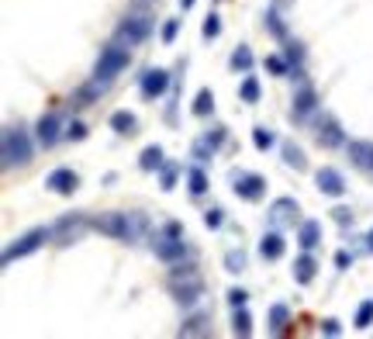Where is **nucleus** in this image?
<instances>
[{
  "instance_id": "23",
  "label": "nucleus",
  "mask_w": 373,
  "mask_h": 339,
  "mask_svg": "<svg viewBox=\"0 0 373 339\" xmlns=\"http://www.w3.org/2000/svg\"><path fill=\"white\" fill-rule=\"evenodd\" d=\"M284 163H287L290 170H297V173H304L308 170V160H304V149L297 146V142H284Z\"/></svg>"
},
{
  "instance_id": "34",
  "label": "nucleus",
  "mask_w": 373,
  "mask_h": 339,
  "mask_svg": "<svg viewBox=\"0 0 373 339\" xmlns=\"http://www.w3.org/2000/svg\"><path fill=\"white\" fill-rule=\"evenodd\" d=\"M225 270H228V274H242V270H246V253H242V250H228V253H225Z\"/></svg>"
},
{
  "instance_id": "39",
  "label": "nucleus",
  "mask_w": 373,
  "mask_h": 339,
  "mask_svg": "<svg viewBox=\"0 0 373 339\" xmlns=\"http://www.w3.org/2000/svg\"><path fill=\"white\" fill-rule=\"evenodd\" d=\"M176 173H180V163H166V167H163V191H173Z\"/></svg>"
},
{
  "instance_id": "16",
  "label": "nucleus",
  "mask_w": 373,
  "mask_h": 339,
  "mask_svg": "<svg viewBox=\"0 0 373 339\" xmlns=\"http://www.w3.org/2000/svg\"><path fill=\"white\" fill-rule=\"evenodd\" d=\"M166 90H169V73L166 70H145L142 73V97L145 101H156V97H163Z\"/></svg>"
},
{
  "instance_id": "36",
  "label": "nucleus",
  "mask_w": 373,
  "mask_h": 339,
  "mask_svg": "<svg viewBox=\"0 0 373 339\" xmlns=\"http://www.w3.org/2000/svg\"><path fill=\"white\" fill-rule=\"evenodd\" d=\"M266 28H270L273 39H287V28H284V21H280L277 11H266Z\"/></svg>"
},
{
  "instance_id": "26",
  "label": "nucleus",
  "mask_w": 373,
  "mask_h": 339,
  "mask_svg": "<svg viewBox=\"0 0 373 339\" xmlns=\"http://www.w3.org/2000/svg\"><path fill=\"white\" fill-rule=\"evenodd\" d=\"M138 167L145 170V173H152V170H163V146H149V149H142V156H138Z\"/></svg>"
},
{
  "instance_id": "27",
  "label": "nucleus",
  "mask_w": 373,
  "mask_h": 339,
  "mask_svg": "<svg viewBox=\"0 0 373 339\" xmlns=\"http://www.w3.org/2000/svg\"><path fill=\"white\" fill-rule=\"evenodd\" d=\"M232 333H235V336H252V315L246 312V305L235 308V315H232Z\"/></svg>"
},
{
  "instance_id": "38",
  "label": "nucleus",
  "mask_w": 373,
  "mask_h": 339,
  "mask_svg": "<svg viewBox=\"0 0 373 339\" xmlns=\"http://www.w3.org/2000/svg\"><path fill=\"white\" fill-rule=\"evenodd\" d=\"M266 70L273 73V77H287L290 70H287V63L280 59V56H266Z\"/></svg>"
},
{
  "instance_id": "6",
  "label": "nucleus",
  "mask_w": 373,
  "mask_h": 339,
  "mask_svg": "<svg viewBox=\"0 0 373 339\" xmlns=\"http://www.w3.org/2000/svg\"><path fill=\"white\" fill-rule=\"evenodd\" d=\"M86 229H93V222H86V215H80V212L63 215V218L52 225V239H55L59 246H73V243L83 239Z\"/></svg>"
},
{
  "instance_id": "30",
  "label": "nucleus",
  "mask_w": 373,
  "mask_h": 339,
  "mask_svg": "<svg viewBox=\"0 0 373 339\" xmlns=\"http://www.w3.org/2000/svg\"><path fill=\"white\" fill-rule=\"evenodd\" d=\"M187 184H190V194H194V198H201V194L207 191V177H204V170L194 167L190 173H187Z\"/></svg>"
},
{
  "instance_id": "8",
  "label": "nucleus",
  "mask_w": 373,
  "mask_h": 339,
  "mask_svg": "<svg viewBox=\"0 0 373 339\" xmlns=\"http://www.w3.org/2000/svg\"><path fill=\"white\" fill-rule=\"evenodd\" d=\"M315 142H318L322 149H339V146H346V132H342V125H339L335 115L322 111V115L315 118Z\"/></svg>"
},
{
  "instance_id": "28",
  "label": "nucleus",
  "mask_w": 373,
  "mask_h": 339,
  "mask_svg": "<svg viewBox=\"0 0 373 339\" xmlns=\"http://www.w3.org/2000/svg\"><path fill=\"white\" fill-rule=\"evenodd\" d=\"M190 111H194V115H197V118H207V115H211V111H214V94H211V90H197V97H194V108H190Z\"/></svg>"
},
{
  "instance_id": "21",
  "label": "nucleus",
  "mask_w": 373,
  "mask_h": 339,
  "mask_svg": "<svg viewBox=\"0 0 373 339\" xmlns=\"http://www.w3.org/2000/svg\"><path fill=\"white\" fill-rule=\"evenodd\" d=\"M297 243H301V250H315V246L322 243V222H315V218L301 222V229H297Z\"/></svg>"
},
{
  "instance_id": "15",
  "label": "nucleus",
  "mask_w": 373,
  "mask_h": 339,
  "mask_svg": "<svg viewBox=\"0 0 373 339\" xmlns=\"http://www.w3.org/2000/svg\"><path fill=\"white\" fill-rule=\"evenodd\" d=\"M315 184H318V191L325 194V198H342L346 194V180H342V173L335 167H322L315 173Z\"/></svg>"
},
{
  "instance_id": "11",
  "label": "nucleus",
  "mask_w": 373,
  "mask_h": 339,
  "mask_svg": "<svg viewBox=\"0 0 373 339\" xmlns=\"http://www.w3.org/2000/svg\"><path fill=\"white\" fill-rule=\"evenodd\" d=\"M297 215H301V205H297L294 198H277V201L266 208V218H270L273 229H290V225L297 222Z\"/></svg>"
},
{
  "instance_id": "37",
  "label": "nucleus",
  "mask_w": 373,
  "mask_h": 339,
  "mask_svg": "<svg viewBox=\"0 0 373 339\" xmlns=\"http://www.w3.org/2000/svg\"><path fill=\"white\" fill-rule=\"evenodd\" d=\"M201 32H204V39H218V35H221V18H218V14H207Z\"/></svg>"
},
{
  "instance_id": "46",
  "label": "nucleus",
  "mask_w": 373,
  "mask_h": 339,
  "mask_svg": "<svg viewBox=\"0 0 373 339\" xmlns=\"http://www.w3.org/2000/svg\"><path fill=\"white\" fill-rule=\"evenodd\" d=\"M322 333H325V336H339V333H342L339 319H325V322H322Z\"/></svg>"
},
{
  "instance_id": "48",
  "label": "nucleus",
  "mask_w": 373,
  "mask_h": 339,
  "mask_svg": "<svg viewBox=\"0 0 373 339\" xmlns=\"http://www.w3.org/2000/svg\"><path fill=\"white\" fill-rule=\"evenodd\" d=\"M194 7V0H180V11H190Z\"/></svg>"
},
{
  "instance_id": "19",
  "label": "nucleus",
  "mask_w": 373,
  "mask_h": 339,
  "mask_svg": "<svg viewBox=\"0 0 373 339\" xmlns=\"http://www.w3.org/2000/svg\"><path fill=\"white\" fill-rule=\"evenodd\" d=\"M315 274H318V260L311 256V250H304V253L294 260V281L304 288V284H311V281H315Z\"/></svg>"
},
{
  "instance_id": "20",
  "label": "nucleus",
  "mask_w": 373,
  "mask_h": 339,
  "mask_svg": "<svg viewBox=\"0 0 373 339\" xmlns=\"http://www.w3.org/2000/svg\"><path fill=\"white\" fill-rule=\"evenodd\" d=\"M284 250H287V243H284L280 229H277V232H266V236L259 239V256H263V260H270V263H273V260H280Z\"/></svg>"
},
{
  "instance_id": "44",
  "label": "nucleus",
  "mask_w": 373,
  "mask_h": 339,
  "mask_svg": "<svg viewBox=\"0 0 373 339\" xmlns=\"http://www.w3.org/2000/svg\"><path fill=\"white\" fill-rule=\"evenodd\" d=\"M332 218H335L339 225H353V212H349V208H332Z\"/></svg>"
},
{
  "instance_id": "41",
  "label": "nucleus",
  "mask_w": 373,
  "mask_h": 339,
  "mask_svg": "<svg viewBox=\"0 0 373 339\" xmlns=\"http://www.w3.org/2000/svg\"><path fill=\"white\" fill-rule=\"evenodd\" d=\"M66 139H70V142H83V139H86V125H83V122H73V125L66 128Z\"/></svg>"
},
{
  "instance_id": "5",
  "label": "nucleus",
  "mask_w": 373,
  "mask_h": 339,
  "mask_svg": "<svg viewBox=\"0 0 373 339\" xmlns=\"http://www.w3.org/2000/svg\"><path fill=\"white\" fill-rule=\"evenodd\" d=\"M48 239H52V229H45V225L28 229L25 236H18L14 243H7V246H4V267H11V263H14V260H21V256H32L35 250H41Z\"/></svg>"
},
{
  "instance_id": "24",
  "label": "nucleus",
  "mask_w": 373,
  "mask_h": 339,
  "mask_svg": "<svg viewBox=\"0 0 373 339\" xmlns=\"http://www.w3.org/2000/svg\"><path fill=\"white\" fill-rule=\"evenodd\" d=\"M149 232V218L142 212H128V243H138Z\"/></svg>"
},
{
  "instance_id": "35",
  "label": "nucleus",
  "mask_w": 373,
  "mask_h": 339,
  "mask_svg": "<svg viewBox=\"0 0 373 339\" xmlns=\"http://www.w3.org/2000/svg\"><path fill=\"white\" fill-rule=\"evenodd\" d=\"M252 146H256L259 153H266V149L273 146V132H270V128H263V125H256V128H252Z\"/></svg>"
},
{
  "instance_id": "33",
  "label": "nucleus",
  "mask_w": 373,
  "mask_h": 339,
  "mask_svg": "<svg viewBox=\"0 0 373 339\" xmlns=\"http://www.w3.org/2000/svg\"><path fill=\"white\" fill-rule=\"evenodd\" d=\"M232 70H242V73L252 70V52H249V45H239V49L232 52Z\"/></svg>"
},
{
  "instance_id": "14",
  "label": "nucleus",
  "mask_w": 373,
  "mask_h": 339,
  "mask_svg": "<svg viewBox=\"0 0 373 339\" xmlns=\"http://www.w3.org/2000/svg\"><path fill=\"white\" fill-rule=\"evenodd\" d=\"M346 153H349V163H353V167L373 177V142L370 139H353V142H346Z\"/></svg>"
},
{
  "instance_id": "17",
  "label": "nucleus",
  "mask_w": 373,
  "mask_h": 339,
  "mask_svg": "<svg viewBox=\"0 0 373 339\" xmlns=\"http://www.w3.org/2000/svg\"><path fill=\"white\" fill-rule=\"evenodd\" d=\"M59 128H63V118H59V115H45L39 125H35V132H39V146L52 149V146L63 139V132H59Z\"/></svg>"
},
{
  "instance_id": "9",
  "label": "nucleus",
  "mask_w": 373,
  "mask_h": 339,
  "mask_svg": "<svg viewBox=\"0 0 373 339\" xmlns=\"http://www.w3.org/2000/svg\"><path fill=\"white\" fill-rule=\"evenodd\" d=\"M232 191H235V198H242V201H259V198L266 194V180H263L259 173L239 170V173H232Z\"/></svg>"
},
{
  "instance_id": "4",
  "label": "nucleus",
  "mask_w": 373,
  "mask_h": 339,
  "mask_svg": "<svg viewBox=\"0 0 373 339\" xmlns=\"http://www.w3.org/2000/svg\"><path fill=\"white\" fill-rule=\"evenodd\" d=\"M152 253L166 260V263H176V260H183L187 256V243H183V229H180V222H169L163 225V232H156V239H152Z\"/></svg>"
},
{
  "instance_id": "25",
  "label": "nucleus",
  "mask_w": 373,
  "mask_h": 339,
  "mask_svg": "<svg viewBox=\"0 0 373 339\" xmlns=\"http://www.w3.org/2000/svg\"><path fill=\"white\" fill-rule=\"evenodd\" d=\"M111 128H114L118 135H135L138 118H135L131 111H114V115H111Z\"/></svg>"
},
{
  "instance_id": "43",
  "label": "nucleus",
  "mask_w": 373,
  "mask_h": 339,
  "mask_svg": "<svg viewBox=\"0 0 373 339\" xmlns=\"http://www.w3.org/2000/svg\"><path fill=\"white\" fill-rule=\"evenodd\" d=\"M287 59H290V63H297V66L304 63V49H301V42H290L287 45Z\"/></svg>"
},
{
  "instance_id": "42",
  "label": "nucleus",
  "mask_w": 373,
  "mask_h": 339,
  "mask_svg": "<svg viewBox=\"0 0 373 339\" xmlns=\"http://www.w3.org/2000/svg\"><path fill=\"white\" fill-rule=\"evenodd\" d=\"M176 32H180V21H176V18H169V21L163 25V42L169 45L173 39H176Z\"/></svg>"
},
{
  "instance_id": "31",
  "label": "nucleus",
  "mask_w": 373,
  "mask_h": 339,
  "mask_svg": "<svg viewBox=\"0 0 373 339\" xmlns=\"http://www.w3.org/2000/svg\"><path fill=\"white\" fill-rule=\"evenodd\" d=\"M370 322H373V298H367V301L356 308V319H353V326H356V329H370Z\"/></svg>"
},
{
  "instance_id": "18",
  "label": "nucleus",
  "mask_w": 373,
  "mask_h": 339,
  "mask_svg": "<svg viewBox=\"0 0 373 339\" xmlns=\"http://www.w3.org/2000/svg\"><path fill=\"white\" fill-rule=\"evenodd\" d=\"M225 139H228V128L214 125L204 139H197V146H194V160H207V156H211V153H214V149L225 142Z\"/></svg>"
},
{
  "instance_id": "2",
  "label": "nucleus",
  "mask_w": 373,
  "mask_h": 339,
  "mask_svg": "<svg viewBox=\"0 0 373 339\" xmlns=\"http://www.w3.org/2000/svg\"><path fill=\"white\" fill-rule=\"evenodd\" d=\"M128 63H131V52H128V45L122 42H111L100 49V56H97V66H93V80H100V84H111L122 70H128Z\"/></svg>"
},
{
  "instance_id": "32",
  "label": "nucleus",
  "mask_w": 373,
  "mask_h": 339,
  "mask_svg": "<svg viewBox=\"0 0 373 339\" xmlns=\"http://www.w3.org/2000/svg\"><path fill=\"white\" fill-rule=\"evenodd\" d=\"M239 97H242V104H256V101H259V80H256V77H246L242 87H239Z\"/></svg>"
},
{
  "instance_id": "12",
  "label": "nucleus",
  "mask_w": 373,
  "mask_h": 339,
  "mask_svg": "<svg viewBox=\"0 0 373 339\" xmlns=\"http://www.w3.org/2000/svg\"><path fill=\"white\" fill-rule=\"evenodd\" d=\"M315 108H318V94H315V87L301 80V90H297L294 101H290V118H294V122H304Z\"/></svg>"
},
{
  "instance_id": "1",
  "label": "nucleus",
  "mask_w": 373,
  "mask_h": 339,
  "mask_svg": "<svg viewBox=\"0 0 373 339\" xmlns=\"http://www.w3.org/2000/svg\"><path fill=\"white\" fill-rule=\"evenodd\" d=\"M166 288L180 305H194L197 298L204 295V277L194 267H173L169 277H166Z\"/></svg>"
},
{
  "instance_id": "47",
  "label": "nucleus",
  "mask_w": 373,
  "mask_h": 339,
  "mask_svg": "<svg viewBox=\"0 0 373 339\" xmlns=\"http://www.w3.org/2000/svg\"><path fill=\"white\" fill-rule=\"evenodd\" d=\"M349 263H353V253H346V250H339V253H335V267H339V270H346Z\"/></svg>"
},
{
  "instance_id": "49",
  "label": "nucleus",
  "mask_w": 373,
  "mask_h": 339,
  "mask_svg": "<svg viewBox=\"0 0 373 339\" xmlns=\"http://www.w3.org/2000/svg\"><path fill=\"white\" fill-rule=\"evenodd\" d=\"M367 250H370V253H373V229H370V232H367Z\"/></svg>"
},
{
  "instance_id": "29",
  "label": "nucleus",
  "mask_w": 373,
  "mask_h": 339,
  "mask_svg": "<svg viewBox=\"0 0 373 339\" xmlns=\"http://www.w3.org/2000/svg\"><path fill=\"white\" fill-rule=\"evenodd\" d=\"M287 319H290L287 305H273V308H270V333H284Z\"/></svg>"
},
{
  "instance_id": "22",
  "label": "nucleus",
  "mask_w": 373,
  "mask_h": 339,
  "mask_svg": "<svg viewBox=\"0 0 373 339\" xmlns=\"http://www.w3.org/2000/svg\"><path fill=\"white\" fill-rule=\"evenodd\" d=\"M180 336H211V319L207 315H190L180 326Z\"/></svg>"
},
{
  "instance_id": "45",
  "label": "nucleus",
  "mask_w": 373,
  "mask_h": 339,
  "mask_svg": "<svg viewBox=\"0 0 373 339\" xmlns=\"http://www.w3.org/2000/svg\"><path fill=\"white\" fill-rule=\"evenodd\" d=\"M246 291H239V288H232V291H228V305H232V308H242V305H246Z\"/></svg>"
},
{
  "instance_id": "10",
  "label": "nucleus",
  "mask_w": 373,
  "mask_h": 339,
  "mask_svg": "<svg viewBox=\"0 0 373 339\" xmlns=\"http://www.w3.org/2000/svg\"><path fill=\"white\" fill-rule=\"evenodd\" d=\"M93 229L100 236H111V239H122L128 243V212H104L93 218Z\"/></svg>"
},
{
  "instance_id": "40",
  "label": "nucleus",
  "mask_w": 373,
  "mask_h": 339,
  "mask_svg": "<svg viewBox=\"0 0 373 339\" xmlns=\"http://www.w3.org/2000/svg\"><path fill=\"white\" fill-rule=\"evenodd\" d=\"M204 225H207V229H221V225H225V212H221V208L204 212Z\"/></svg>"
},
{
  "instance_id": "7",
  "label": "nucleus",
  "mask_w": 373,
  "mask_h": 339,
  "mask_svg": "<svg viewBox=\"0 0 373 339\" xmlns=\"http://www.w3.org/2000/svg\"><path fill=\"white\" fill-rule=\"evenodd\" d=\"M152 35V18H145V14H128L122 25H118V32H114V39L122 45H142L145 39Z\"/></svg>"
},
{
  "instance_id": "3",
  "label": "nucleus",
  "mask_w": 373,
  "mask_h": 339,
  "mask_svg": "<svg viewBox=\"0 0 373 339\" xmlns=\"http://www.w3.org/2000/svg\"><path fill=\"white\" fill-rule=\"evenodd\" d=\"M0 156H4V167H25L32 163V139L25 128H4V142H0Z\"/></svg>"
},
{
  "instance_id": "13",
  "label": "nucleus",
  "mask_w": 373,
  "mask_h": 339,
  "mask_svg": "<svg viewBox=\"0 0 373 339\" xmlns=\"http://www.w3.org/2000/svg\"><path fill=\"white\" fill-rule=\"evenodd\" d=\"M45 187H48L52 194H63V198H66V194H73V191L80 187V177H77L70 167H55L48 177H45Z\"/></svg>"
}]
</instances>
